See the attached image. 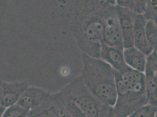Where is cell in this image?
Wrapping results in <instances>:
<instances>
[{
  "mask_svg": "<svg viewBox=\"0 0 157 117\" xmlns=\"http://www.w3.org/2000/svg\"><path fill=\"white\" fill-rule=\"evenodd\" d=\"M113 1H77L72 8V32L79 49L87 55L99 58L103 42L101 13Z\"/></svg>",
  "mask_w": 157,
  "mask_h": 117,
  "instance_id": "6da1fadb",
  "label": "cell"
},
{
  "mask_svg": "<svg viewBox=\"0 0 157 117\" xmlns=\"http://www.w3.org/2000/svg\"><path fill=\"white\" fill-rule=\"evenodd\" d=\"M83 69L80 77L86 88L105 105L113 107L117 92L114 70L99 58H92L82 53Z\"/></svg>",
  "mask_w": 157,
  "mask_h": 117,
  "instance_id": "7a4b0ae2",
  "label": "cell"
},
{
  "mask_svg": "<svg viewBox=\"0 0 157 117\" xmlns=\"http://www.w3.org/2000/svg\"><path fill=\"white\" fill-rule=\"evenodd\" d=\"M55 95L71 117H110L111 107L93 96L80 76L74 78Z\"/></svg>",
  "mask_w": 157,
  "mask_h": 117,
  "instance_id": "3957f363",
  "label": "cell"
},
{
  "mask_svg": "<svg viewBox=\"0 0 157 117\" xmlns=\"http://www.w3.org/2000/svg\"><path fill=\"white\" fill-rule=\"evenodd\" d=\"M117 98L110 117H128L147 104L145 78L125 81L114 71Z\"/></svg>",
  "mask_w": 157,
  "mask_h": 117,
  "instance_id": "277c9868",
  "label": "cell"
},
{
  "mask_svg": "<svg viewBox=\"0 0 157 117\" xmlns=\"http://www.w3.org/2000/svg\"><path fill=\"white\" fill-rule=\"evenodd\" d=\"M116 1H113L101 13L103 43L105 45L123 51V44L117 15Z\"/></svg>",
  "mask_w": 157,
  "mask_h": 117,
  "instance_id": "5b68a950",
  "label": "cell"
},
{
  "mask_svg": "<svg viewBox=\"0 0 157 117\" xmlns=\"http://www.w3.org/2000/svg\"><path fill=\"white\" fill-rule=\"evenodd\" d=\"M157 51L147 56L144 72L147 104L157 107Z\"/></svg>",
  "mask_w": 157,
  "mask_h": 117,
  "instance_id": "8992f818",
  "label": "cell"
},
{
  "mask_svg": "<svg viewBox=\"0 0 157 117\" xmlns=\"http://www.w3.org/2000/svg\"><path fill=\"white\" fill-rule=\"evenodd\" d=\"M116 11L123 39V47L130 48L134 46L133 31L136 14L130 10L116 5Z\"/></svg>",
  "mask_w": 157,
  "mask_h": 117,
  "instance_id": "52a82bcc",
  "label": "cell"
},
{
  "mask_svg": "<svg viewBox=\"0 0 157 117\" xmlns=\"http://www.w3.org/2000/svg\"><path fill=\"white\" fill-rule=\"evenodd\" d=\"M51 94V92L45 89L35 86H29L17 104L29 110H32L46 102Z\"/></svg>",
  "mask_w": 157,
  "mask_h": 117,
  "instance_id": "ba28073f",
  "label": "cell"
},
{
  "mask_svg": "<svg viewBox=\"0 0 157 117\" xmlns=\"http://www.w3.org/2000/svg\"><path fill=\"white\" fill-rule=\"evenodd\" d=\"M66 114L58 98L52 94L46 102L30 111L28 117H63Z\"/></svg>",
  "mask_w": 157,
  "mask_h": 117,
  "instance_id": "9c48e42d",
  "label": "cell"
},
{
  "mask_svg": "<svg viewBox=\"0 0 157 117\" xmlns=\"http://www.w3.org/2000/svg\"><path fill=\"white\" fill-rule=\"evenodd\" d=\"M29 85L25 81L6 82L0 81L4 105L7 107L17 104Z\"/></svg>",
  "mask_w": 157,
  "mask_h": 117,
  "instance_id": "30bf717a",
  "label": "cell"
},
{
  "mask_svg": "<svg viewBox=\"0 0 157 117\" xmlns=\"http://www.w3.org/2000/svg\"><path fill=\"white\" fill-rule=\"evenodd\" d=\"M99 58L111 66L114 71L121 73L128 66L124 58L123 51L105 45L102 42Z\"/></svg>",
  "mask_w": 157,
  "mask_h": 117,
  "instance_id": "8fae6325",
  "label": "cell"
},
{
  "mask_svg": "<svg viewBox=\"0 0 157 117\" xmlns=\"http://www.w3.org/2000/svg\"><path fill=\"white\" fill-rule=\"evenodd\" d=\"M147 21L143 15L136 14L134 18L133 40L134 46L143 52L146 56L150 55L154 51L148 45L145 31Z\"/></svg>",
  "mask_w": 157,
  "mask_h": 117,
  "instance_id": "7c38bea8",
  "label": "cell"
},
{
  "mask_svg": "<svg viewBox=\"0 0 157 117\" xmlns=\"http://www.w3.org/2000/svg\"><path fill=\"white\" fill-rule=\"evenodd\" d=\"M123 55L126 65L137 72L144 73L147 62V56L134 46L124 49Z\"/></svg>",
  "mask_w": 157,
  "mask_h": 117,
  "instance_id": "4fadbf2b",
  "label": "cell"
},
{
  "mask_svg": "<svg viewBox=\"0 0 157 117\" xmlns=\"http://www.w3.org/2000/svg\"><path fill=\"white\" fill-rule=\"evenodd\" d=\"M116 4L123 7L135 14L143 15L146 7V1L144 0H117Z\"/></svg>",
  "mask_w": 157,
  "mask_h": 117,
  "instance_id": "5bb4252c",
  "label": "cell"
},
{
  "mask_svg": "<svg viewBox=\"0 0 157 117\" xmlns=\"http://www.w3.org/2000/svg\"><path fill=\"white\" fill-rule=\"evenodd\" d=\"M145 31L148 45L152 51H157V23L152 21H147L145 26Z\"/></svg>",
  "mask_w": 157,
  "mask_h": 117,
  "instance_id": "9a60e30c",
  "label": "cell"
},
{
  "mask_svg": "<svg viewBox=\"0 0 157 117\" xmlns=\"http://www.w3.org/2000/svg\"><path fill=\"white\" fill-rule=\"evenodd\" d=\"M29 112L30 110L17 103L7 107L1 117H28Z\"/></svg>",
  "mask_w": 157,
  "mask_h": 117,
  "instance_id": "2e32d148",
  "label": "cell"
},
{
  "mask_svg": "<svg viewBox=\"0 0 157 117\" xmlns=\"http://www.w3.org/2000/svg\"><path fill=\"white\" fill-rule=\"evenodd\" d=\"M157 1H146V7L143 13L146 21H152L157 23Z\"/></svg>",
  "mask_w": 157,
  "mask_h": 117,
  "instance_id": "e0dca14e",
  "label": "cell"
},
{
  "mask_svg": "<svg viewBox=\"0 0 157 117\" xmlns=\"http://www.w3.org/2000/svg\"><path fill=\"white\" fill-rule=\"evenodd\" d=\"M157 107L147 104L128 117H157Z\"/></svg>",
  "mask_w": 157,
  "mask_h": 117,
  "instance_id": "ac0fdd59",
  "label": "cell"
},
{
  "mask_svg": "<svg viewBox=\"0 0 157 117\" xmlns=\"http://www.w3.org/2000/svg\"><path fill=\"white\" fill-rule=\"evenodd\" d=\"M6 109V107L3 101V97H2V90L0 87V114L2 115L3 112L5 111Z\"/></svg>",
  "mask_w": 157,
  "mask_h": 117,
  "instance_id": "d6986e66",
  "label": "cell"
},
{
  "mask_svg": "<svg viewBox=\"0 0 157 117\" xmlns=\"http://www.w3.org/2000/svg\"><path fill=\"white\" fill-rule=\"evenodd\" d=\"M1 115H2L0 114V117H1Z\"/></svg>",
  "mask_w": 157,
  "mask_h": 117,
  "instance_id": "ffe728a7",
  "label": "cell"
}]
</instances>
